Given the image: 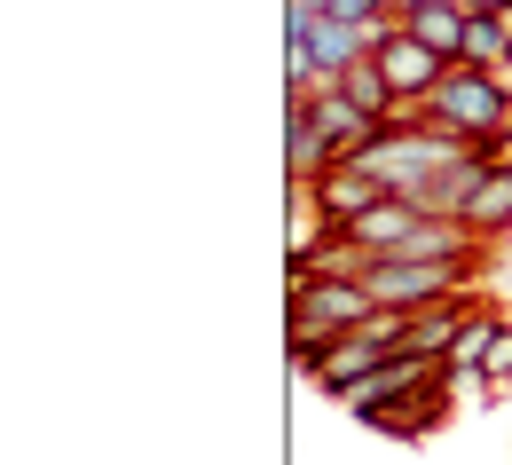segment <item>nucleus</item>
I'll list each match as a JSON object with an SVG mask.
<instances>
[{"label":"nucleus","instance_id":"nucleus-1","mask_svg":"<svg viewBox=\"0 0 512 465\" xmlns=\"http://www.w3.org/2000/svg\"><path fill=\"white\" fill-rule=\"evenodd\" d=\"M473 276H481V261H410V253L363 268V284H371V300H379V308H434V300H465V292H473Z\"/></svg>","mask_w":512,"mask_h":465},{"label":"nucleus","instance_id":"nucleus-2","mask_svg":"<svg viewBox=\"0 0 512 465\" xmlns=\"http://www.w3.org/2000/svg\"><path fill=\"white\" fill-rule=\"evenodd\" d=\"M371 308H379V300H371L363 276H308V268H284V316L308 324V332L339 339V332H355Z\"/></svg>","mask_w":512,"mask_h":465},{"label":"nucleus","instance_id":"nucleus-3","mask_svg":"<svg viewBox=\"0 0 512 465\" xmlns=\"http://www.w3.org/2000/svg\"><path fill=\"white\" fill-rule=\"evenodd\" d=\"M434 119L457 134H489L497 119H512V71H481V64H449L442 87L426 95Z\"/></svg>","mask_w":512,"mask_h":465},{"label":"nucleus","instance_id":"nucleus-4","mask_svg":"<svg viewBox=\"0 0 512 465\" xmlns=\"http://www.w3.org/2000/svg\"><path fill=\"white\" fill-rule=\"evenodd\" d=\"M292 111H308V119H316V134L331 142V158H339V166H347V158L379 134V119H371V111H363L339 79H331V87H316V95H284V119H292Z\"/></svg>","mask_w":512,"mask_h":465},{"label":"nucleus","instance_id":"nucleus-5","mask_svg":"<svg viewBox=\"0 0 512 465\" xmlns=\"http://www.w3.org/2000/svg\"><path fill=\"white\" fill-rule=\"evenodd\" d=\"M418 221H426V213H418V198H394V190H386L371 213H355V221H347V237H355L371 261H386V253H410Z\"/></svg>","mask_w":512,"mask_h":465},{"label":"nucleus","instance_id":"nucleus-6","mask_svg":"<svg viewBox=\"0 0 512 465\" xmlns=\"http://www.w3.org/2000/svg\"><path fill=\"white\" fill-rule=\"evenodd\" d=\"M371 64L386 71V87H394V95H434V87H442V71H449V56H442V48H426V40H410V32H394Z\"/></svg>","mask_w":512,"mask_h":465},{"label":"nucleus","instance_id":"nucleus-7","mask_svg":"<svg viewBox=\"0 0 512 465\" xmlns=\"http://www.w3.org/2000/svg\"><path fill=\"white\" fill-rule=\"evenodd\" d=\"M497 332H505V308L473 292V300H465V316H457V339H449V355H442V363L457 371V379H481V363H489Z\"/></svg>","mask_w":512,"mask_h":465},{"label":"nucleus","instance_id":"nucleus-8","mask_svg":"<svg viewBox=\"0 0 512 465\" xmlns=\"http://www.w3.org/2000/svg\"><path fill=\"white\" fill-rule=\"evenodd\" d=\"M465 24H473V8H465V0H418V8H402V32H410V40H426V48H442L449 64L465 56Z\"/></svg>","mask_w":512,"mask_h":465},{"label":"nucleus","instance_id":"nucleus-9","mask_svg":"<svg viewBox=\"0 0 512 465\" xmlns=\"http://www.w3.org/2000/svg\"><path fill=\"white\" fill-rule=\"evenodd\" d=\"M379 198H386V182L371 174V166H331V174L316 182V205L331 213V221H339V229H347L355 213H371Z\"/></svg>","mask_w":512,"mask_h":465},{"label":"nucleus","instance_id":"nucleus-10","mask_svg":"<svg viewBox=\"0 0 512 465\" xmlns=\"http://www.w3.org/2000/svg\"><path fill=\"white\" fill-rule=\"evenodd\" d=\"M331 166H339V158H331V142L316 134V119L292 111V119H284V174H292V190H316Z\"/></svg>","mask_w":512,"mask_h":465},{"label":"nucleus","instance_id":"nucleus-11","mask_svg":"<svg viewBox=\"0 0 512 465\" xmlns=\"http://www.w3.org/2000/svg\"><path fill=\"white\" fill-rule=\"evenodd\" d=\"M465 221H473L481 237H497V245L512 237V158H489V166H481V190L465 205Z\"/></svg>","mask_w":512,"mask_h":465},{"label":"nucleus","instance_id":"nucleus-12","mask_svg":"<svg viewBox=\"0 0 512 465\" xmlns=\"http://www.w3.org/2000/svg\"><path fill=\"white\" fill-rule=\"evenodd\" d=\"M473 300V292H465ZM465 300H434V308H410V347L418 355H449V339H457V316H465Z\"/></svg>","mask_w":512,"mask_h":465},{"label":"nucleus","instance_id":"nucleus-13","mask_svg":"<svg viewBox=\"0 0 512 465\" xmlns=\"http://www.w3.org/2000/svg\"><path fill=\"white\" fill-rule=\"evenodd\" d=\"M339 87H347V95H355V103H363L371 119H386V111H394V87H386V71L371 64V56H363V64H347V71H339Z\"/></svg>","mask_w":512,"mask_h":465},{"label":"nucleus","instance_id":"nucleus-14","mask_svg":"<svg viewBox=\"0 0 512 465\" xmlns=\"http://www.w3.org/2000/svg\"><path fill=\"white\" fill-rule=\"evenodd\" d=\"M323 363H331V332L292 324V371H300V379H323Z\"/></svg>","mask_w":512,"mask_h":465},{"label":"nucleus","instance_id":"nucleus-15","mask_svg":"<svg viewBox=\"0 0 512 465\" xmlns=\"http://www.w3.org/2000/svg\"><path fill=\"white\" fill-rule=\"evenodd\" d=\"M481 387L512 395V316H505V332H497V347H489V363H481Z\"/></svg>","mask_w":512,"mask_h":465},{"label":"nucleus","instance_id":"nucleus-16","mask_svg":"<svg viewBox=\"0 0 512 465\" xmlns=\"http://www.w3.org/2000/svg\"><path fill=\"white\" fill-rule=\"evenodd\" d=\"M292 8H323V0H292Z\"/></svg>","mask_w":512,"mask_h":465}]
</instances>
